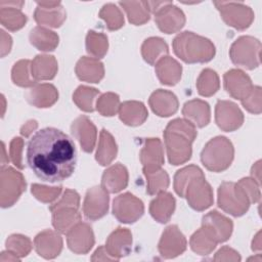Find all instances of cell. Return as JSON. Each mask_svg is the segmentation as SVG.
<instances>
[{
  "mask_svg": "<svg viewBox=\"0 0 262 262\" xmlns=\"http://www.w3.org/2000/svg\"><path fill=\"white\" fill-rule=\"evenodd\" d=\"M27 164L33 173L46 182H59L75 171L77 151L74 141L61 130L47 127L29 140Z\"/></svg>",
  "mask_w": 262,
  "mask_h": 262,
  "instance_id": "obj_1",
  "label": "cell"
},
{
  "mask_svg": "<svg viewBox=\"0 0 262 262\" xmlns=\"http://www.w3.org/2000/svg\"><path fill=\"white\" fill-rule=\"evenodd\" d=\"M196 136L194 125L183 119L171 121L164 131L169 162L180 165L190 159L191 142Z\"/></svg>",
  "mask_w": 262,
  "mask_h": 262,
  "instance_id": "obj_2",
  "label": "cell"
},
{
  "mask_svg": "<svg viewBox=\"0 0 262 262\" xmlns=\"http://www.w3.org/2000/svg\"><path fill=\"white\" fill-rule=\"evenodd\" d=\"M175 54L187 63L207 62L215 55V47L207 38L183 32L173 40Z\"/></svg>",
  "mask_w": 262,
  "mask_h": 262,
  "instance_id": "obj_3",
  "label": "cell"
},
{
  "mask_svg": "<svg viewBox=\"0 0 262 262\" xmlns=\"http://www.w3.org/2000/svg\"><path fill=\"white\" fill-rule=\"evenodd\" d=\"M232 143L224 136L211 139L201 154L203 165L210 171L221 172L226 170L233 160Z\"/></svg>",
  "mask_w": 262,
  "mask_h": 262,
  "instance_id": "obj_4",
  "label": "cell"
},
{
  "mask_svg": "<svg viewBox=\"0 0 262 262\" xmlns=\"http://www.w3.org/2000/svg\"><path fill=\"white\" fill-rule=\"evenodd\" d=\"M250 199L241 183L223 182L218 189V206L233 216H242L249 208Z\"/></svg>",
  "mask_w": 262,
  "mask_h": 262,
  "instance_id": "obj_5",
  "label": "cell"
},
{
  "mask_svg": "<svg viewBox=\"0 0 262 262\" xmlns=\"http://www.w3.org/2000/svg\"><path fill=\"white\" fill-rule=\"evenodd\" d=\"M261 43L256 38L250 36H243L238 38L230 48V57L233 63L253 70L260 64Z\"/></svg>",
  "mask_w": 262,
  "mask_h": 262,
  "instance_id": "obj_6",
  "label": "cell"
},
{
  "mask_svg": "<svg viewBox=\"0 0 262 262\" xmlns=\"http://www.w3.org/2000/svg\"><path fill=\"white\" fill-rule=\"evenodd\" d=\"M184 196H186L189 206L198 211L209 208L213 203V193L211 186L205 181V176L192 178L185 187Z\"/></svg>",
  "mask_w": 262,
  "mask_h": 262,
  "instance_id": "obj_7",
  "label": "cell"
},
{
  "mask_svg": "<svg viewBox=\"0 0 262 262\" xmlns=\"http://www.w3.org/2000/svg\"><path fill=\"white\" fill-rule=\"evenodd\" d=\"M143 203L129 192L114 200L113 214L120 222L133 223L143 215Z\"/></svg>",
  "mask_w": 262,
  "mask_h": 262,
  "instance_id": "obj_8",
  "label": "cell"
},
{
  "mask_svg": "<svg viewBox=\"0 0 262 262\" xmlns=\"http://www.w3.org/2000/svg\"><path fill=\"white\" fill-rule=\"evenodd\" d=\"M108 208V194L102 186L89 188L83 204V213L89 220H97L105 215Z\"/></svg>",
  "mask_w": 262,
  "mask_h": 262,
  "instance_id": "obj_9",
  "label": "cell"
},
{
  "mask_svg": "<svg viewBox=\"0 0 262 262\" xmlns=\"http://www.w3.org/2000/svg\"><path fill=\"white\" fill-rule=\"evenodd\" d=\"M4 186L13 188H8V191L2 195L1 206L3 208L12 206L14 202L17 201L20 193L26 190V182L23 175L10 167L6 169L1 168V187Z\"/></svg>",
  "mask_w": 262,
  "mask_h": 262,
  "instance_id": "obj_10",
  "label": "cell"
},
{
  "mask_svg": "<svg viewBox=\"0 0 262 262\" xmlns=\"http://www.w3.org/2000/svg\"><path fill=\"white\" fill-rule=\"evenodd\" d=\"M186 249V239L176 225H171L163 232L159 243V252L164 258H174Z\"/></svg>",
  "mask_w": 262,
  "mask_h": 262,
  "instance_id": "obj_11",
  "label": "cell"
},
{
  "mask_svg": "<svg viewBox=\"0 0 262 262\" xmlns=\"http://www.w3.org/2000/svg\"><path fill=\"white\" fill-rule=\"evenodd\" d=\"M244 116L236 104L219 100L216 104V123L224 131H233L242 126Z\"/></svg>",
  "mask_w": 262,
  "mask_h": 262,
  "instance_id": "obj_12",
  "label": "cell"
},
{
  "mask_svg": "<svg viewBox=\"0 0 262 262\" xmlns=\"http://www.w3.org/2000/svg\"><path fill=\"white\" fill-rule=\"evenodd\" d=\"M94 245L92 228L86 223L76 224L68 232V246L76 254H86Z\"/></svg>",
  "mask_w": 262,
  "mask_h": 262,
  "instance_id": "obj_13",
  "label": "cell"
},
{
  "mask_svg": "<svg viewBox=\"0 0 262 262\" xmlns=\"http://www.w3.org/2000/svg\"><path fill=\"white\" fill-rule=\"evenodd\" d=\"M224 87L235 99H245L253 89L252 81L248 75L239 70H230L224 75Z\"/></svg>",
  "mask_w": 262,
  "mask_h": 262,
  "instance_id": "obj_14",
  "label": "cell"
},
{
  "mask_svg": "<svg viewBox=\"0 0 262 262\" xmlns=\"http://www.w3.org/2000/svg\"><path fill=\"white\" fill-rule=\"evenodd\" d=\"M72 133L80 141L84 151L91 152L94 148L96 139V128L86 117L81 116L72 124Z\"/></svg>",
  "mask_w": 262,
  "mask_h": 262,
  "instance_id": "obj_15",
  "label": "cell"
},
{
  "mask_svg": "<svg viewBox=\"0 0 262 262\" xmlns=\"http://www.w3.org/2000/svg\"><path fill=\"white\" fill-rule=\"evenodd\" d=\"M34 243L37 253L46 259H52L58 256L62 248L61 237L51 230L40 232L35 237Z\"/></svg>",
  "mask_w": 262,
  "mask_h": 262,
  "instance_id": "obj_16",
  "label": "cell"
},
{
  "mask_svg": "<svg viewBox=\"0 0 262 262\" xmlns=\"http://www.w3.org/2000/svg\"><path fill=\"white\" fill-rule=\"evenodd\" d=\"M140 160L143 164V171L160 169L164 163L162 143L159 138H148L140 151Z\"/></svg>",
  "mask_w": 262,
  "mask_h": 262,
  "instance_id": "obj_17",
  "label": "cell"
},
{
  "mask_svg": "<svg viewBox=\"0 0 262 262\" xmlns=\"http://www.w3.org/2000/svg\"><path fill=\"white\" fill-rule=\"evenodd\" d=\"M132 236L127 228H118L107 238L106 251L110 256L119 260L129 254L131 250Z\"/></svg>",
  "mask_w": 262,
  "mask_h": 262,
  "instance_id": "obj_18",
  "label": "cell"
},
{
  "mask_svg": "<svg viewBox=\"0 0 262 262\" xmlns=\"http://www.w3.org/2000/svg\"><path fill=\"white\" fill-rule=\"evenodd\" d=\"M218 243V238L215 230L207 224H203V227L194 232L190 238V247L193 252L200 255H208L211 253Z\"/></svg>",
  "mask_w": 262,
  "mask_h": 262,
  "instance_id": "obj_19",
  "label": "cell"
},
{
  "mask_svg": "<svg viewBox=\"0 0 262 262\" xmlns=\"http://www.w3.org/2000/svg\"><path fill=\"white\" fill-rule=\"evenodd\" d=\"M128 183L127 169L121 164H116L104 171L102 175V187L108 192H118L124 189Z\"/></svg>",
  "mask_w": 262,
  "mask_h": 262,
  "instance_id": "obj_20",
  "label": "cell"
},
{
  "mask_svg": "<svg viewBox=\"0 0 262 262\" xmlns=\"http://www.w3.org/2000/svg\"><path fill=\"white\" fill-rule=\"evenodd\" d=\"M183 116L192 125L204 127L210 122V107L206 101L194 99L184 104L182 110Z\"/></svg>",
  "mask_w": 262,
  "mask_h": 262,
  "instance_id": "obj_21",
  "label": "cell"
},
{
  "mask_svg": "<svg viewBox=\"0 0 262 262\" xmlns=\"http://www.w3.org/2000/svg\"><path fill=\"white\" fill-rule=\"evenodd\" d=\"M175 209V199L171 193L161 191L149 206L150 215L161 223L169 221Z\"/></svg>",
  "mask_w": 262,
  "mask_h": 262,
  "instance_id": "obj_22",
  "label": "cell"
},
{
  "mask_svg": "<svg viewBox=\"0 0 262 262\" xmlns=\"http://www.w3.org/2000/svg\"><path fill=\"white\" fill-rule=\"evenodd\" d=\"M77 210L78 209L74 207H59L50 209L53 214L52 224L55 229L61 233H68L81 219Z\"/></svg>",
  "mask_w": 262,
  "mask_h": 262,
  "instance_id": "obj_23",
  "label": "cell"
},
{
  "mask_svg": "<svg viewBox=\"0 0 262 262\" xmlns=\"http://www.w3.org/2000/svg\"><path fill=\"white\" fill-rule=\"evenodd\" d=\"M181 66L170 56L162 57L156 66L157 75L165 85H175L181 76Z\"/></svg>",
  "mask_w": 262,
  "mask_h": 262,
  "instance_id": "obj_24",
  "label": "cell"
},
{
  "mask_svg": "<svg viewBox=\"0 0 262 262\" xmlns=\"http://www.w3.org/2000/svg\"><path fill=\"white\" fill-rule=\"evenodd\" d=\"M58 97V93L53 85L42 84L33 88L27 95L30 103L37 107H48L53 104Z\"/></svg>",
  "mask_w": 262,
  "mask_h": 262,
  "instance_id": "obj_25",
  "label": "cell"
},
{
  "mask_svg": "<svg viewBox=\"0 0 262 262\" xmlns=\"http://www.w3.org/2000/svg\"><path fill=\"white\" fill-rule=\"evenodd\" d=\"M203 224L210 225L216 232L218 243L227 241L232 231V222L220 215L217 211H212L203 217Z\"/></svg>",
  "mask_w": 262,
  "mask_h": 262,
  "instance_id": "obj_26",
  "label": "cell"
},
{
  "mask_svg": "<svg viewBox=\"0 0 262 262\" xmlns=\"http://www.w3.org/2000/svg\"><path fill=\"white\" fill-rule=\"evenodd\" d=\"M149 104L151 110L159 116H162L163 105H166L169 116L173 115L178 110V100L176 96L172 92L162 89L155 91L150 95Z\"/></svg>",
  "mask_w": 262,
  "mask_h": 262,
  "instance_id": "obj_27",
  "label": "cell"
},
{
  "mask_svg": "<svg viewBox=\"0 0 262 262\" xmlns=\"http://www.w3.org/2000/svg\"><path fill=\"white\" fill-rule=\"evenodd\" d=\"M76 73L80 80L87 81V82H89V75H90L89 73H92L95 83H98L100 79L103 77L104 71H103V66L100 61L94 58H89L84 56L78 61L76 67Z\"/></svg>",
  "mask_w": 262,
  "mask_h": 262,
  "instance_id": "obj_28",
  "label": "cell"
},
{
  "mask_svg": "<svg viewBox=\"0 0 262 262\" xmlns=\"http://www.w3.org/2000/svg\"><path fill=\"white\" fill-rule=\"evenodd\" d=\"M119 115L131 114L124 123L129 126H138L142 124L147 118V111L142 102L138 101H126L123 102L119 107Z\"/></svg>",
  "mask_w": 262,
  "mask_h": 262,
  "instance_id": "obj_29",
  "label": "cell"
},
{
  "mask_svg": "<svg viewBox=\"0 0 262 262\" xmlns=\"http://www.w3.org/2000/svg\"><path fill=\"white\" fill-rule=\"evenodd\" d=\"M117 155V145L113 138V136L105 131L104 129L100 132V140L99 146L96 152V160L100 163V165L105 166L108 165Z\"/></svg>",
  "mask_w": 262,
  "mask_h": 262,
  "instance_id": "obj_30",
  "label": "cell"
},
{
  "mask_svg": "<svg viewBox=\"0 0 262 262\" xmlns=\"http://www.w3.org/2000/svg\"><path fill=\"white\" fill-rule=\"evenodd\" d=\"M30 41L39 50L48 51L56 47L58 44V36H56L54 32L37 27L31 31Z\"/></svg>",
  "mask_w": 262,
  "mask_h": 262,
  "instance_id": "obj_31",
  "label": "cell"
},
{
  "mask_svg": "<svg viewBox=\"0 0 262 262\" xmlns=\"http://www.w3.org/2000/svg\"><path fill=\"white\" fill-rule=\"evenodd\" d=\"M164 6L161 7V9L156 12L155 20L161 31H163L167 34H172L183 27V25L185 23V17H184L183 12L180 9L173 17H168L164 10Z\"/></svg>",
  "mask_w": 262,
  "mask_h": 262,
  "instance_id": "obj_32",
  "label": "cell"
},
{
  "mask_svg": "<svg viewBox=\"0 0 262 262\" xmlns=\"http://www.w3.org/2000/svg\"><path fill=\"white\" fill-rule=\"evenodd\" d=\"M168 46L163 39L158 37L148 38L142 45V56L145 61L154 64L161 54H168Z\"/></svg>",
  "mask_w": 262,
  "mask_h": 262,
  "instance_id": "obj_33",
  "label": "cell"
},
{
  "mask_svg": "<svg viewBox=\"0 0 262 262\" xmlns=\"http://www.w3.org/2000/svg\"><path fill=\"white\" fill-rule=\"evenodd\" d=\"M36 58L39 60V62L42 64V67L35 60L32 61V76L36 80H46V79H52L55 76L57 64L56 61L47 66L51 60L54 59L51 55H37Z\"/></svg>",
  "mask_w": 262,
  "mask_h": 262,
  "instance_id": "obj_34",
  "label": "cell"
},
{
  "mask_svg": "<svg viewBox=\"0 0 262 262\" xmlns=\"http://www.w3.org/2000/svg\"><path fill=\"white\" fill-rule=\"evenodd\" d=\"M147 179L146 191L148 194L152 195L164 191L169 185V176L166 171L162 169H157L154 171H143Z\"/></svg>",
  "mask_w": 262,
  "mask_h": 262,
  "instance_id": "obj_35",
  "label": "cell"
},
{
  "mask_svg": "<svg viewBox=\"0 0 262 262\" xmlns=\"http://www.w3.org/2000/svg\"><path fill=\"white\" fill-rule=\"evenodd\" d=\"M128 14V18L134 25H141L149 19L146 2H120Z\"/></svg>",
  "mask_w": 262,
  "mask_h": 262,
  "instance_id": "obj_36",
  "label": "cell"
},
{
  "mask_svg": "<svg viewBox=\"0 0 262 262\" xmlns=\"http://www.w3.org/2000/svg\"><path fill=\"white\" fill-rule=\"evenodd\" d=\"M201 175H204L203 171L194 165L185 167V168L177 171V173L175 174V177H174V189L177 192V194L180 195L181 198H184V190H185V187L188 184V182L192 178H194L196 176H201Z\"/></svg>",
  "mask_w": 262,
  "mask_h": 262,
  "instance_id": "obj_37",
  "label": "cell"
},
{
  "mask_svg": "<svg viewBox=\"0 0 262 262\" xmlns=\"http://www.w3.org/2000/svg\"><path fill=\"white\" fill-rule=\"evenodd\" d=\"M196 87L199 89V93L203 96H210L214 94L219 88V79L217 74L210 69L204 70L199 77Z\"/></svg>",
  "mask_w": 262,
  "mask_h": 262,
  "instance_id": "obj_38",
  "label": "cell"
},
{
  "mask_svg": "<svg viewBox=\"0 0 262 262\" xmlns=\"http://www.w3.org/2000/svg\"><path fill=\"white\" fill-rule=\"evenodd\" d=\"M86 48L89 54L95 57H103L107 51V38L103 34L90 31L86 38Z\"/></svg>",
  "mask_w": 262,
  "mask_h": 262,
  "instance_id": "obj_39",
  "label": "cell"
},
{
  "mask_svg": "<svg viewBox=\"0 0 262 262\" xmlns=\"http://www.w3.org/2000/svg\"><path fill=\"white\" fill-rule=\"evenodd\" d=\"M99 94V90L95 88H90L87 86H80L73 95V100L79 106V108L85 112H93V98L95 95Z\"/></svg>",
  "mask_w": 262,
  "mask_h": 262,
  "instance_id": "obj_40",
  "label": "cell"
},
{
  "mask_svg": "<svg viewBox=\"0 0 262 262\" xmlns=\"http://www.w3.org/2000/svg\"><path fill=\"white\" fill-rule=\"evenodd\" d=\"M6 248L16 257H24L30 253L32 245L31 241L27 236L20 234H13L7 238Z\"/></svg>",
  "mask_w": 262,
  "mask_h": 262,
  "instance_id": "obj_41",
  "label": "cell"
},
{
  "mask_svg": "<svg viewBox=\"0 0 262 262\" xmlns=\"http://www.w3.org/2000/svg\"><path fill=\"white\" fill-rule=\"evenodd\" d=\"M97 111L102 116H114L118 111L119 96L115 93H104L96 102Z\"/></svg>",
  "mask_w": 262,
  "mask_h": 262,
  "instance_id": "obj_42",
  "label": "cell"
},
{
  "mask_svg": "<svg viewBox=\"0 0 262 262\" xmlns=\"http://www.w3.org/2000/svg\"><path fill=\"white\" fill-rule=\"evenodd\" d=\"M30 60H19L16 62L12 69V81L14 84L23 87H29L36 84L35 81H32L28 77V68Z\"/></svg>",
  "mask_w": 262,
  "mask_h": 262,
  "instance_id": "obj_43",
  "label": "cell"
},
{
  "mask_svg": "<svg viewBox=\"0 0 262 262\" xmlns=\"http://www.w3.org/2000/svg\"><path fill=\"white\" fill-rule=\"evenodd\" d=\"M119 12V9L115 5L107 4L103 6L99 15L107 23V28L110 30H117L124 25V18L122 15L114 17V15H117Z\"/></svg>",
  "mask_w": 262,
  "mask_h": 262,
  "instance_id": "obj_44",
  "label": "cell"
},
{
  "mask_svg": "<svg viewBox=\"0 0 262 262\" xmlns=\"http://www.w3.org/2000/svg\"><path fill=\"white\" fill-rule=\"evenodd\" d=\"M261 88L259 86H254L250 94L242 101V104L245 108H247L250 113L260 114L261 113Z\"/></svg>",
  "mask_w": 262,
  "mask_h": 262,
  "instance_id": "obj_45",
  "label": "cell"
},
{
  "mask_svg": "<svg viewBox=\"0 0 262 262\" xmlns=\"http://www.w3.org/2000/svg\"><path fill=\"white\" fill-rule=\"evenodd\" d=\"M61 191V186L58 187H46L39 184L32 185V192L35 196L42 202H51L57 198Z\"/></svg>",
  "mask_w": 262,
  "mask_h": 262,
  "instance_id": "obj_46",
  "label": "cell"
},
{
  "mask_svg": "<svg viewBox=\"0 0 262 262\" xmlns=\"http://www.w3.org/2000/svg\"><path fill=\"white\" fill-rule=\"evenodd\" d=\"M8 16L7 20L2 21L3 26H5L7 29L11 30V31H15L20 29L27 21V17L26 15H24L20 11L18 10H12L9 9L8 10Z\"/></svg>",
  "mask_w": 262,
  "mask_h": 262,
  "instance_id": "obj_47",
  "label": "cell"
},
{
  "mask_svg": "<svg viewBox=\"0 0 262 262\" xmlns=\"http://www.w3.org/2000/svg\"><path fill=\"white\" fill-rule=\"evenodd\" d=\"M21 146H23L21 138H19V137L13 138V140L11 141V144H10V157H11V161L13 162V164L16 167H18L19 169L24 168V166L21 165V161H20Z\"/></svg>",
  "mask_w": 262,
  "mask_h": 262,
  "instance_id": "obj_48",
  "label": "cell"
},
{
  "mask_svg": "<svg viewBox=\"0 0 262 262\" xmlns=\"http://www.w3.org/2000/svg\"><path fill=\"white\" fill-rule=\"evenodd\" d=\"M36 127H37V122L34 120L30 121L25 126H23V128L20 129V133L25 136H28L33 131V129H35Z\"/></svg>",
  "mask_w": 262,
  "mask_h": 262,
  "instance_id": "obj_49",
  "label": "cell"
}]
</instances>
